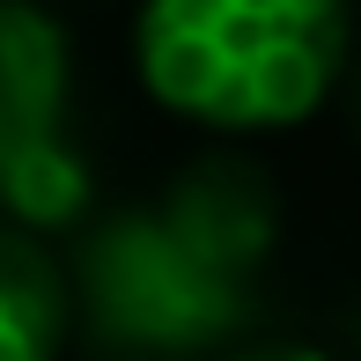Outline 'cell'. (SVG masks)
Wrapping results in <instances>:
<instances>
[{
    "label": "cell",
    "mask_w": 361,
    "mask_h": 361,
    "mask_svg": "<svg viewBox=\"0 0 361 361\" xmlns=\"http://www.w3.org/2000/svg\"><path fill=\"white\" fill-rule=\"evenodd\" d=\"M347 0H140L133 52L162 111L214 133L302 126L347 74Z\"/></svg>",
    "instance_id": "cell-1"
},
{
    "label": "cell",
    "mask_w": 361,
    "mask_h": 361,
    "mask_svg": "<svg viewBox=\"0 0 361 361\" xmlns=\"http://www.w3.org/2000/svg\"><path fill=\"white\" fill-rule=\"evenodd\" d=\"M74 295L89 310V332L126 354H200L236 339L251 317V273L207 251L162 207H133L89 228L74 258Z\"/></svg>",
    "instance_id": "cell-2"
},
{
    "label": "cell",
    "mask_w": 361,
    "mask_h": 361,
    "mask_svg": "<svg viewBox=\"0 0 361 361\" xmlns=\"http://www.w3.org/2000/svg\"><path fill=\"white\" fill-rule=\"evenodd\" d=\"M67 30L37 0H0V147L67 133Z\"/></svg>",
    "instance_id": "cell-3"
},
{
    "label": "cell",
    "mask_w": 361,
    "mask_h": 361,
    "mask_svg": "<svg viewBox=\"0 0 361 361\" xmlns=\"http://www.w3.org/2000/svg\"><path fill=\"white\" fill-rule=\"evenodd\" d=\"M67 339V281L37 236L0 221V361H52Z\"/></svg>",
    "instance_id": "cell-4"
},
{
    "label": "cell",
    "mask_w": 361,
    "mask_h": 361,
    "mask_svg": "<svg viewBox=\"0 0 361 361\" xmlns=\"http://www.w3.org/2000/svg\"><path fill=\"white\" fill-rule=\"evenodd\" d=\"M81 214H89V162L67 133L0 147V221L8 228L37 236V228H74Z\"/></svg>",
    "instance_id": "cell-5"
},
{
    "label": "cell",
    "mask_w": 361,
    "mask_h": 361,
    "mask_svg": "<svg viewBox=\"0 0 361 361\" xmlns=\"http://www.w3.org/2000/svg\"><path fill=\"white\" fill-rule=\"evenodd\" d=\"M228 361H332V354H317V347H295V339H258V347H236Z\"/></svg>",
    "instance_id": "cell-6"
}]
</instances>
